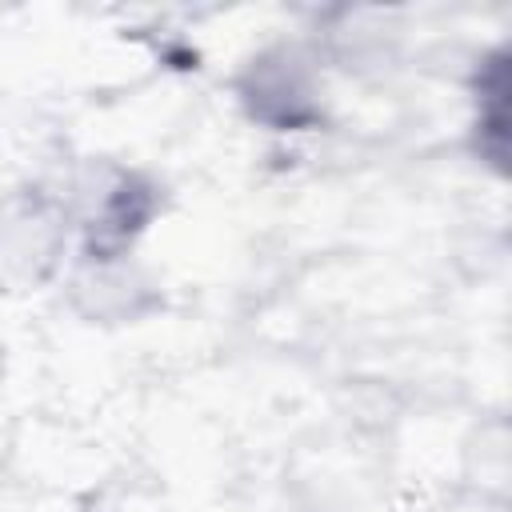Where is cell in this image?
Segmentation results:
<instances>
[{
	"instance_id": "6da1fadb",
	"label": "cell",
	"mask_w": 512,
	"mask_h": 512,
	"mask_svg": "<svg viewBox=\"0 0 512 512\" xmlns=\"http://www.w3.org/2000/svg\"><path fill=\"white\" fill-rule=\"evenodd\" d=\"M56 192L68 208L76 252H136V240L156 224L168 200L156 172L112 156L76 160Z\"/></svg>"
},
{
	"instance_id": "7a4b0ae2",
	"label": "cell",
	"mask_w": 512,
	"mask_h": 512,
	"mask_svg": "<svg viewBox=\"0 0 512 512\" xmlns=\"http://www.w3.org/2000/svg\"><path fill=\"white\" fill-rule=\"evenodd\" d=\"M240 112L268 132H312L328 112L324 60L304 40H272L240 60L228 80Z\"/></svg>"
},
{
	"instance_id": "3957f363",
	"label": "cell",
	"mask_w": 512,
	"mask_h": 512,
	"mask_svg": "<svg viewBox=\"0 0 512 512\" xmlns=\"http://www.w3.org/2000/svg\"><path fill=\"white\" fill-rule=\"evenodd\" d=\"M72 220L56 188L12 184L0 192V296H36L72 260Z\"/></svg>"
},
{
	"instance_id": "277c9868",
	"label": "cell",
	"mask_w": 512,
	"mask_h": 512,
	"mask_svg": "<svg viewBox=\"0 0 512 512\" xmlns=\"http://www.w3.org/2000/svg\"><path fill=\"white\" fill-rule=\"evenodd\" d=\"M64 304L92 328H128L156 316L164 292L136 252H72L64 268Z\"/></svg>"
},
{
	"instance_id": "5b68a950",
	"label": "cell",
	"mask_w": 512,
	"mask_h": 512,
	"mask_svg": "<svg viewBox=\"0 0 512 512\" xmlns=\"http://www.w3.org/2000/svg\"><path fill=\"white\" fill-rule=\"evenodd\" d=\"M480 144V160H492L500 168L508 148V76H504V52H496L488 64H480L476 76V120H472Z\"/></svg>"
},
{
	"instance_id": "8992f818",
	"label": "cell",
	"mask_w": 512,
	"mask_h": 512,
	"mask_svg": "<svg viewBox=\"0 0 512 512\" xmlns=\"http://www.w3.org/2000/svg\"><path fill=\"white\" fill-rule=\"evenodd\" d=\"M4 368H8V348H4V336H0V380H4Z\"/></svg>"
}]
</instances>
